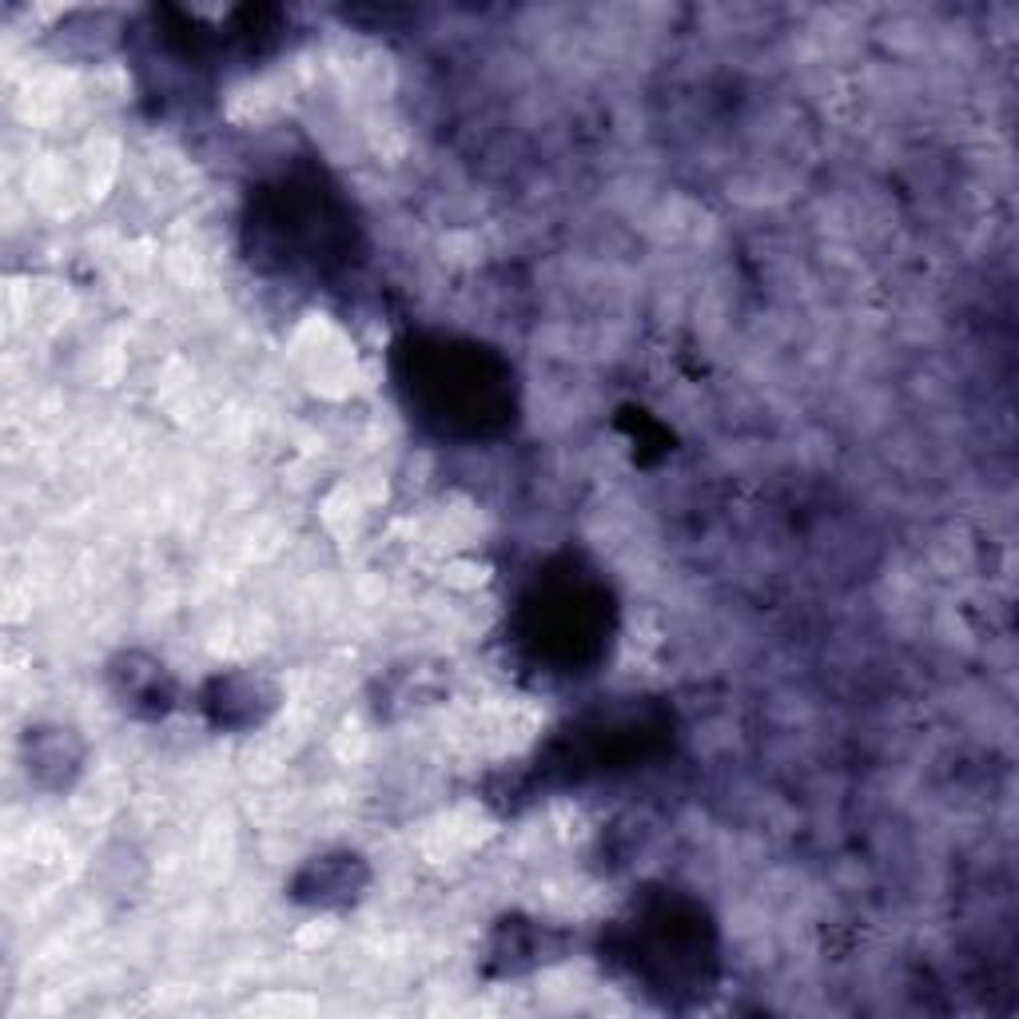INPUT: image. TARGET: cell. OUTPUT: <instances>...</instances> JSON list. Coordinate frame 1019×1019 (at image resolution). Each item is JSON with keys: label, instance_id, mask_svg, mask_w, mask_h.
<instances>
[{"label": "cell", "instance_id": "obj_1", "mask_svg": "<svg viewBox=\"0 0 1019 1019\" xmlns=\"http://www.w3.org/2000/svg\"><path fill=\"white\" fill-rule=\"evenodd\" d=\"M128 666L132 669H120V681H124V693L128 701H144V698H167V677L160 673V666H152L147 661L144 669H140V657H128Z\"/></svg>", "mask_w": 1019, "mask_h": 1019}]
</instances>
